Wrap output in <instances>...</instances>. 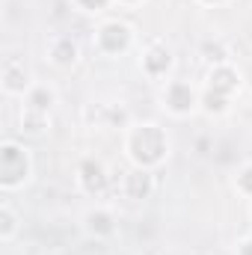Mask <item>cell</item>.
Segmentation results:
<instances>
[{
  "label": "cell",
  "mask_w": 252,
  "mask_h": 255,
  "mask_svg": "<svg viewBox=\"0 0 252 255\" xmlns=\"http://www.w3.org/2000/svg\"><path fill=\"white\" fill-rule=\"evenodd\" d=\"M163 133L157 130V128L145 125L136 130V136H133V154H136V160L139 163H154V160H160V154H163Z\"/></svg>",
  "instance_id": "obj_1"
},
{
  "label": "cell",
  "mask_w": 252,
  "mask_h": 255,
  "mask_svg": "<svg viewBox=\"0 0 252 255\" xmlns=\"http://www.w3.org/2000/svg\"><path fill=\"white\" fill-rule=\"evenodd\" d=\"M24 172H27L24 154H21L15 145H6V148L0 151V181H3V184H15V181H21Z\"/></svg>",
  "instance_id": "obj_2"
},
{
  "label": "cell",
  "mask_w": 252,
  "mask_h": 255,
  "mask_svg": "<svg viewBox=\"0 0 252 255\" xmlns=\"http://www.w3.org/2000/svg\"><path fill=\"white\" fill-rule=\"evenodd\" d=\"M101 45L107 48V51H122L127 45V30L122 24H110V27H104V33H101Z\"/></svg>",
  "instance_id": "obj_3"
},
{
  "label": "cell",
  "mask_w": 252,
  "mask_h": 255,
  "mask_svg": "<svg viewBox=\"0 0 252 255\" xmlns=\"http://www.w3.org/2000/svg\"><path fill=\"white\" fill-rule=\"evenodd\" d=\"M83 184L89 187V190H101L104 187V175H101V166L98 163H83Z\"/></svg>",
  "instance_id": "obj_4"
},
{
  "label": "cell",
  "mask_w": 252,
  "mask_h": 255,
  "mask_svg": "<svg viewBox=\"0 0 252 255\" xmlns=\"http://www.w3.org/2000/svg\"><path fill=\"white\" fill-rule=\"evenodd\" d=\"M169 104L175 107V110H187L190 104H193V92H190L187 86H172V92H169Z\"/></svg>",
  "instance_id": "obj_5"
},
{
  "label": "cell",
  "mask_w": 252,
  "mask_h": 255,
  "mask_svg": "<svg viewBox=\"0 0 252 255\" xmlns=\"http://www.w3.org/2000/svg\"><path fill=\"white\" fill-rule=\"evenodd\" d=\"M232 86H235V74H232L229 68L214 71V92H217V95H226Z\"/></svg>",
  "instance_id": "obj_6"
},
{
  "label": "cell",
  "mask_w": 252,
  "mask_h": 255,
  "mask_svg": "<svg viewBox=\"0 0 252 255\" xmlns=\"http://www.w3.org/2000/svg\"><path fill=\"white\" fill-rule=\"evenodd\" d=\"M127 193H130L133 199H142V196L148 193V175H142V172L130 175V178H127Z\"/></svg>",
  "instance_id": "obj_7"
},
{
  "label": "cell",
  "mask_w": 252,
  "mask_h": 255,
  "mask_svg": "<svg viewBox=\"0 0 252 255\" xmlns=\"http://www.w3.org/2000/svg\"><path fill=\"white\" fill-rule=\"evenodd\" d=\"M145 65H148V71H163V68L169 65V54H166V51H151L148 60H145Z\"/></svg>",
  "instance_id": "obj_8"
},
{
  "label": "cell",
  "mask_w": 252,
  "mask_h": 255,
  "mask_svg": "<svg viewBox=\"0 0 252 255\" xmlns=\"http://www.w3.org/2000/svg\"><path fill=\"white\" fill-rule=\"evenodd\" d=\"M57 60H60V63H71V60H74V45H71V42H60V45H57Z\"/></svg>",
  "instance_id": "obj_9"
},
{
  "label": "cell",
  "mask_w": 252,
  "mask_h": 255,
  "mask_svg": "<svg viewBox=\"0 0 252 255\" xmlns=\"http://www.w3.org/2000/svg\"><path fill=\"white\" fill-rule=\"evenodd\" d=\"M92 229H98V232H110V220H107L104 214H95V217H92Z\"/></svg>",
  "instance_id": "obj_10"
},
{
  "label": "cell",
  "mask_w": 252,
  "mask_h": 255,
  "mask_svg": "<svg viewBox=\"0 0 252 255\" xmlns=\"http://www.w3.org/2000/svg\"><path fill=\"white\" fill-rule=\"evenodd\" d=\"M33 104H36V107H48V104H51V95H48V92H36V95H33Z\"/></svg>",
  "instance_id": "obj_11"
},
{
  "label": "cell",
  "mask_w": 252,
  "mask_h": 255,
  "mask_svg": "<svg viewBox=\"0 0 252 255\" xmlns=\"http://www.w3.org/2000/svg\"><path fill=\"white\" fill-rule=\"evenodd\" d=\"M208 107H211V110H220V107H223V95L211 92V95H208Z\"/></svg>",
  "instance_id": "obj_12"
},
{
  "label": "cell",
  "mask_w": 252,
  "mask_h": 255,
  "mask_svg": "<svg viewBox=\"0 0 252 255\" xmlns=\"http://www.w3.org/2000/svg\"><path fill=\"white\" fill-rule=\"evenodd\" d=\"M241 187H244V190H250V193H252V169H247V172L241 175Z\"/></svg>",
  "instance_id": "obj_13"
},
{
  "label": "cell",
  "mask_w": 252,
  "mask_h": 255,
  "mask_svg": "<svg viewBox=\"0 0 252 255\" xmlns=\"http://www.w3.org/2000/svg\"><path fill=\"white\" fill-rule=\"evenodd\" d=\"M83 6H89V9H98V6H104V0H80Z\"/></svg>",
  "instance_id": "obj_14"
},
{
  "label": "cell",
  "mask_w": 252,
  "mask_h": 255,
  "mask_svg": "<svg viewBox=\"0 0 252 255\" xmlns=\"http://www.w3.org/2000/svg\"><path fill=\"white\" fill-rule=\"evenodd\" d=\"M244 255H252V244H247V247H244Z\"/></svg>",
  "instance_id": "obj_15"
}]
</instances>
